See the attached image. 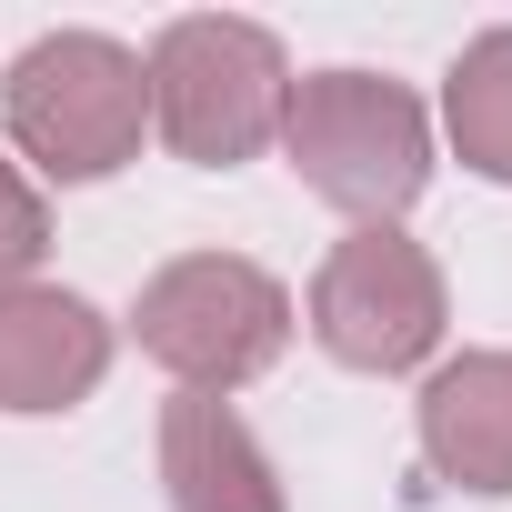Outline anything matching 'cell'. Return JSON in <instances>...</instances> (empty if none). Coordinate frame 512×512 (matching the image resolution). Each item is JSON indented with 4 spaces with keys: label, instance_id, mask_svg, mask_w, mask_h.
<instances>
[{
    "label": "cell",
    "instance_id": "cell-1",
    "mask_svg": "<svg viewBox=\"0 0 512 512\" xmlns=\"http://www.w3.org/2000/svg\"><path fill=\"white\" fill-rule=\"evenodd\" d=\"M151 81V121L161 141L191 161V171H241L282 131V101H292V71H282V41L262 21H221V11H191L151 41L141 61Z\"/></svg>",
    "mask_w": 512,
    "mask_h": 512
},
{
    "label": "cell",
    "instance_id": "cell-2",
    "mask_svg": "<svg viewBox=\"0 0 512 512\" xmlns=\"http://www.w3.org/2000/svg\"><path fill=\"white\" fill-rule=\"evenodd\" d=\"M282 151L292 171L342 201L352 221H392L422 181H432V121L402 81L382 71H312L282 101Z\"/></svg>",
    "mask_w": 512,
    "mask_h": 512
},
{
    "label": "cell",
    "instance_id": "cell-3",
    "mask_svg": "<svg viewBox=\"0 0 512 512\" xmlns=\"http://www.w3.org/2000/svg\"><path fill=\"white\" fill-rule=\"evenodd\" d=\"M141 352L181 382V392H241L251 372H272L292 342V292L262 262H231V251H181L141 282Z\"/></svg>",
    "mask_w": 512,
    "mask_h": 512
},
{
    "label": "cell",
    "instance_id": "cell-4",
    "mask_svg": "<svg viewBox=\"0 0 512 512\" xmlns=\"http://www.w3.org/2000/svg\"><path fill=\"white\" fill-rule=\"evenodd\" d=\"M11 141L51 171V181H101L141 151V121H151V81L121 41L101 31H51L11 61Z\"/></svg>",
    "mask_w": 512,
    "mask_h": 512
},
{
    "label": "cell",
    "instance_id": "cell-5",
    "mask_svg": "<svg viewBox=\"0 0 512 512\" xmlns=\"http://www.w3.org/2000/svg\"><path fill=\"white\" fill-rule=\"evenodd\" d=\"M312 332L352 372H412L442 342V272H432V251L402 241L392 221H362L322 262V282H312Z\"/></svg>",
    "mask_w": 512,
    "mask_h": 512
},
{
    "label": "cell",
    "instance_id": "cell-6",
    "mask_svg": "<svg viewBox=\"0 0 512 512\" xmlns=\"http://www.w3.org/2000/svg\"><path fill=\"white\" fill-rule=\"evenodd\" d=\"M111 372V322L81 292L11 282L0 292V412H71Z\"/></svg>",
    "mask_w": 512,
    "mask_h": 512
},
{
    "label": "cell",
    "instance_id": "cell-7",
    "mask_svg": "<svg viewBox=\"0 0 512 512\" xmlns=\"http://www.w3.org/2000/svg\"><path fill=\"white\" fill-rule=\"evenodd\" d=\"M161 482H171V512H292L272 452L211 392H181L161 412Z\"/></svg>",
    "mask_w": 512,
    "mask_h": 512
},
{
    "label": "cell",
    "instance_id": "cell-8",
    "mask_svg": "<svg viewBox=\"0 0 512 512\" xmlns=\"http://www.w3.org/2000/svg\"><path fill=\"white\" fill-rule=\"evenodd\" d=\"M422 462L462 492H512V352H462L422 382Z\"/></svg>",
    "mask_w": 512,
    "mask_h": 512
},
{
    "label": "cell",
    "instance_id": "cell-9",
    "mask_svg": "<svg viewBox=\"0 0 512 512\" xmlns=\"http://www.w3.org/2000/svg\"><path fill=\"white\" fill-rule=\"evenodd\" d=\"M442 121H452V151H462L482 181H512V31H482V41L452 61Z\"/></svg>",
    "mask_w": 512,
    "mask_h": 512
},
{
    "label": "cell",
    "instance_id": "cell-10",
    "mask_svg": "<svg viewBox=\"0 0 512 512\" xmlns=\"http://www.w3.org/2000/svg\"><path fill=\"white\" fill-rule=\"evenodd\" d=\"M41 251H51V211H41V191H31L11 161H0V292H11Z\"/></svg>",
    "mask_w": 512,
    "mask_h": 512
}]
</instances>
